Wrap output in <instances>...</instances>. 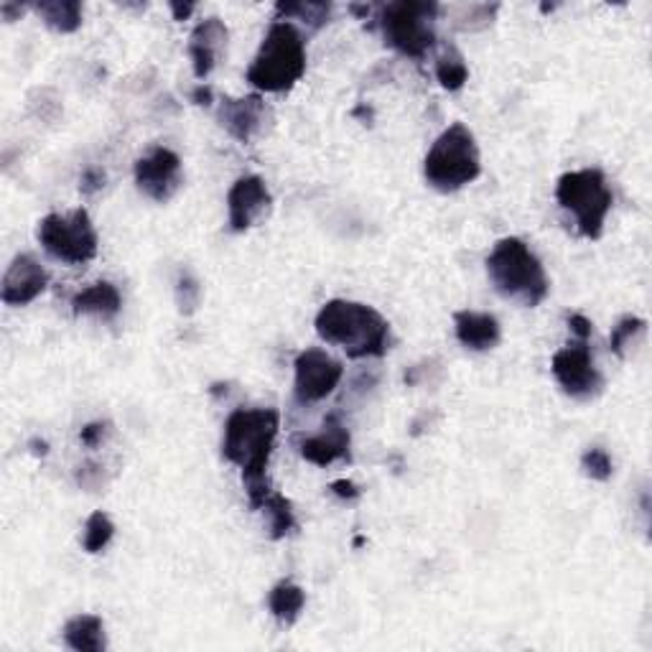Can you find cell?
Here are the masks:
<instances>
[{
  "mask_svg": "<svg viewBox=\"0 0 652 652\" xmlns=\"http://www.w3.org/2000/svg\"><path fill=\"white\" fill-rule=\"evenodd\" d=\"M314 326L326 345L341 347L352 360L383 357L391 349V324L377 308L360 301H326Z\"/></svg>",
  "mask_w": 652,
  "mask_h": 652,
  "instance_id": "obj_2",
  "label": "cell"
},
{
  "mask_svg": "<svg viewBox=\"0 0 652 652\" xmlns=\"http://www.w3.org/2000/svg\"><path fill=\"white\" fill-rule=\"evenodd\" d=\"M349 446H352L349 429L339 421L337 414H329L324 418L319 433L301 439L299 454L304 456L306 462L316 464V467H329V464L337 459H347Z\"/></svg>",
  "mask_w": 652,
  "mask_h": 652,
  "instance_id": "obj_15",
  "label": "cell"
},
{
  "mask_svg": "<svg viewBox=\"0 0 652 652\" xmlns=\"http://www.w3.org/2000/svg\"><path fill=\"white\" fill-rule=\"evenodd\" d=\"M566 322H569V329L579 341H586L592 337V322H589L584 314H569V319Z\"/></svg>",
  "mask_w": 652,
  "mask_h": 652,
  "instance_id": "obj_31",
  "label": "cell"
},
{
  "mask_svg": "<svg viewBox=\"0 0 652 652\" xmlns=\"http://www.w3.org/2000/svg\"><path fill=\"white\" fill-rule=\"evenodd\" d=\"M276 13L281 15V21L301 19L312 28H322L331 15V3H278Z\"/></svg>",
  "mask_w": 652,
  "mask_h": 652,
  "instance_id": "obj_26",
  "label": "cell"
},
{
  "mask_svg": "<svg viewBox=\"0 0 652 652\" xmlns=\"http://www.w3.org/2000/svg\"><path fill=\"white\" fill-rule=\"evenodd\" d=\"M266 510V515L270 520V538L273 540H281L286 535H291L296 531V515H293V504L291 500H286L283 494L278 492H270L268 500L263 502V508Z\"/></svg>",
  "mask_w": 652,
  "mask_h": 652,
  "instance_id": "obj_22",
  "label": "cell"
},
{
  "mask_svg": "<svg viewBox=\"0 0 652 652\" xmlns=\"http://www.w3.org/2000/svg\"><path fill=\"white\" fill-rule=\"evenodd\" d=\"M65 642L67 648L77 652H103L107 650L105 622L97 615H77L65 625Z\"/></svg>",
  "mask_w": 652,
  "mask_h": 652,
  "instance_id": "obj_19",
  "label": "cell"
},
{
  "mask_svg": "<svg viewBox=\"0 0 652 652\" xmlns=\"http://www.w3.org/2000/svg\"><path fill=\"white\" fill-rule=\"evenodd\" d=\"M23 13H26V5H19V3L0 5V15H3V21H15V19H21Z\"/></svg>",
  "mask_w": 652,
  "mask_h": 652,
  "instance_id": "obj_34",
  "label": "cell"
},
{
  "mask_svg": "<svg viewBox=\"0 0 652 652\" xmlns=\"http://www.w3.org/2000/svg\"><path fill=\"white\" fill-rule=\"evenodd\" d=\"M228 26L220 19H214V15L197 23V28L189 36V57L197 80H207L214 72L217 61H220L224 49H228Z\"/></svg>",
  "mask_w": 652,
  "mask_h": 652,
  "instance_id": "obj_16",
  "label": "cell"
},
{
  "mask_svg": "<svg viewBox=\"0 0 652 652\" xmlns=\"http://www.w3.org/2000/svg\"><path fill=\"white\" fill-rule=\"evenodd\" d=\"M123 296L118 286L110 281H97L90 289H84L72 299V312L77 316H97V319L110 322L120 314Z\"/></svg>",
  "mask_w": 652,
  "mask_h": 652,
  "instance_id": "obj_18",
  "label": "cell"
},
{
  "mask_svg": "<svg viewBox=\"0 0 652 652\" xmlns=\"http://www.w3.org/2000/svg\"><path fill=\"white\" fill-rule=\"evenodd\" d=\"M306 74V42L304 34L291 21H273L263 36L255 54L247 82L260 92H289Z\"/></svg>",
  "mask_w": 652,
  "mask_h": 652,
  "instance_id": "obj_4",
  "label": "cell"
},
{
  "mask_svg": "<svg viewBox=\"0 0 652 652\" xmlns=\"http://www.w3.org/2000/svg\"><path fill=\"white\" fill-rule=\"evenodd\" d=\"M581 469L594 482H609L612 475H615V462H612V456L602 446H592L581 456Z\"/></svg>",
  "mask_w": 652,
  "mask_h": 652,
  "instance_id": "obj_27",
  "label": "cell"
},
{
  "mask_svg": "<svg viewBox=\"0 0 652 652\" xmlns=\"http://www.w3.org/2000/svg\"><path fill=\"white\" fill-rule=\"evenodd\" d=\"M212 88H207V84H199L197 90L191 92V103L194 105H205V107H209L212 105Z\"/></svg>",
  "mask_w": 652,
  "mask_h": 652,
  "instance_id": "obj_33",
  "label": "cell"
},
{
  "mask_svg": "<svg viewBox=\"0 0 652 652\" xmlns=\"http://www.w3.org/2000/svg\"><path fill=\"white\" fill-rule=\"evenodd\" d=\"M556 201L563 212L573 217L579 235L586 240H599L604 222L615 205V194L609 189L607 176L599 168L569 171L558 178Z\"/></svg>",
  "mask_w": 652,
  "mask_h": 652,
  "instance_id": "obj_6",
  "label": "cell"
},
{
  "mask_svg": "<svg viewBox=\"0 0 652 652\" xmlns=\"http://www.w3.org/2000/svg\"><path fill=\"white\" fill-rule=\"evenodd\" d=\"M306 607V592L293 581L283 579L270 589L268 594V609L278 622L283 625H293L301 617V612Z\"/></svg>",
  "mask_w": 652,
  "mask_h": 652,
  "instance_id": "obj_21",
  "label": "cell"
},
{
  "mask_svg": "<svg viewBox=\"0 0 652 652\" xmlns=\"http://www.w3.org/2000/svg\"><path fill=\"white\" fill-rule=\"evenodd\" d=\"M281 414L276 408H237L224 421L222 456L243 471V485L253 510H260L273 492L268 479Z\"/></svg>",
  "mask_w": 652,
  "mask_h": 652,
  "instance_id": "obj_1",
  "label": "cell"
},
{
  "mask_svg": "<svg viewBox=\"0 0 652 652\" xmlns=\"http://www.w3.org/2000/svg\"><path fill=\"white\" fill-rule=\"evenodd\" d=\"M550 372H554L561 391L573 400H594L604 391V375L596 368L586 341L577 339L573 345L558 349L554 362H550Z\"/></svg>",
  "mask_w": 652,
  "mask_h": 652,
  "instance_id": "obj_9",
  "label": "cell"
},
{
  "mask_svg": "<svg viewBox=\"0 0 652 652\" xmlns=\"http://www.w3.org/2000/svg\"><path fill=\"white\" fill-rule=\"evenodd\" d=\"M487 276L502 299L525 308L540 306L550 293L546 268L520 237H502L487 258Z\"/></svg>",
  "mask_w": 652,
  "mask_h": 652,
  "instance_id": "obj_3",
  "label": "cell"
},
{
  "mask_svg": "<svg viewBox=\"0 0 652 652\" xmlns=\"http://www.w3.org/2000/svg\"><path fill=\"white\" fill-rule=\"evenodd\" d=\"M217 120L228 133L240 143H253L273 123V110L266 105L260 95H245V97H224L217 110Z\"/></svg>",
  "mask_w": 652,
  "mask_h": 652,
  "instance_id": "obj_12",
  "label": "cell"
},
{
  "mask_svg": "<svg viewBox=\"0 0 652 652\" xmlns=\"http://www.w3.org/2000/svg\"><path fill=\"white\" fill-rule=\"evenodd\" d=\"M454 331L456 339L471 352H489L502 339V326L497 322V316L482 312H456Z\"/></svg>",
  "mask_w": 652,
  "mask_h": 652,
  "instance_id": "obj_17",
  "label": "cell"
},
{
  "mask_svg": "<svg viewBox=\"0 0 652 652\" xmlns=\"http://www.w3.org/2000/svg\"><path fill=\"white\" fill-rule=\"evenodd\" d=\"M331 492L341 497V500H357L360 497V487L354 482H347V479H337V482H331Z\"/></svg>",
  "mask_w": 652,
  "mask_h": 652,
  "instance_id": "obj_32",
  "label": "cell"
},
{
  "mask_svg": "<svg viewBox=\"0 0 652 652\" xmlns=\"http://www.w3.org/2000/svg\"><path fill=\"white\" fill-rule=\"evenodd\" d=\"M436 3H421V0H398L380 8V28H383L385 44L403 57L423 59L436 44Z\"/></svg>",
  "mask_w": 652,
  "mask_h": 652,
  "instance_id": "obj_7",
  "label": "cell"
},
{
  "mask_svg": "<svg viewBox=\"0 0 652 652\" xmlns=\"http://www.w3.org/2000/svg\"><path fill=\"white\" fill-rule=\"evenodd\" d=\"M136 184L145 197L166 205V201L178 191V186L184 184L182 176V159L171 149L156 145L149 153H143L136 161Z\"/></svg>",
  "mask_w": 652,
  "mask_h": 652,
  "instance_id": "obj_11",
  "label": "cell"
},
{
  "mask_svg": "<svg viewBox=\"0 0 652 652\" xmlns=\"http://www.w3.org/2000/svg\"><path fill=\"white\" fill-rule=\"evenodd\" d=\"M482 174V156L475 133L462 123L446 128L423 159V176L441 194H454Z\"/></svg>",
  "mask_w": 652,
  "mask_h": 652,
  "instance_id": "obj_5",
  "label": "cell"
},
{
  "mask_svg": "<svg viewBox=\"0 0 652 652\" xmlns=\"http://www.w3.org/2000/svg\"><path fill=\"white\" fill-rule=\"evenodd\" d=\"M110 436V423H103V421H95V423H88L82 429V433H80V439H82V444L84 446H90V449H95V446H100L103 444V441Z\"/></svg>",
  "mask_w": 652,
  "mask_h": 652,
  "instance_id": "obj_29",
  "label": "cell"
},
{
  "mask_svg": "<svg viewBox=\"0 0 652 652\" xmlns=\"http://www.w3.org/2000/svg\"><path fill=\"white\" fill-rule=\"evenodd\" d=\"M341 377H345V364L319 347L304 349L293 362V393L304 406L329 398Z\"/></svg>",
  "mask_w": 652,
  "mask_h": 652,
  "instance_id": "obj_10",
  "label": "cell"
},
{
  "mask_svg": "<svg viewBox=\"0 0 652 652\" xmlns=\"http://www.w3.org/2000/svg\"><path fill=\"white\" fill-rule=\"evenodd\" d=\"M171 11H174V15H176V21H184V19H186V15H191V11H194V5H191V3H186V5L171 3Z\"/></svg>",
  "mask_w": 652,
  "mask_h": 652,
  "instance_id": "obj_35",
  "label": "cell"
},
{
  "mask_svg": "<svg viewBox=\"0 0 652 652\" xmlns=\"http://www.w3.org/2000/svg\"><path fill=\"white\" fill-rule=\"evenodd\" d=\"M105 186V171L103 168H88L80 178V189L82 194H88V197H92V194H97L100 189Z\"/></svg>",
  "mask_w": 652,
  "mask_h": 652,
  "instance_id": "obj_30",
  "label": "cell"
},
{
  "mask_svg": "<svg viewBox=\"0 0 652 652\" xmlns=\"http://www.w3.org/2000/svg\"><path fill=\"white\" fill-rule=\"evenodd\" d=\"M34 11L57 34H74L84 19V8L77 0H42L34 5Z\"/></svg>",
  "mask_w": 652,
  "mask_h": 652,
  "instance_id": "obj_20",
  "label": "cell"
},
{
  "mask_svg": "<svg viewBox=\"0 0 652 652\" xmlns=\"http://www.w3.org/2000/svg\"><path fill=\"white\" fill-rule=\"evenodd\" d=\"M38 243L54 260L67 266H82L95 260L100 240L88 209H74L69 214H46L36 230Z\"/></svg>",
  "mask_w": 652,
  "mask_h": 652,
  "instance_id": "obj_8",
  "label": "cell"
},
{
  "mask_svg": "<svg viewBox=\"0 0 652 652\" xmlns=\"http://www.w3.org/2000/svg\"><path fill=\"white\" fill-rule=\"evenodd\" d=\"M115 535V523L110 520V515L103 510L92 512L88 517V523H84V535H82V546L88 554H103V550L110 546Z\"/></svg>",
  "mask_w": 652,
  "mask_h": 652,
  "instance_id": "obj_23",
  "label": "cell"
},
{
  "mask_svg": "<svg viewBox=\"0 0 652 652\" xmlns=\"http://www.w3.org/2000/svg\"><path fill=\"white\" fill-rule=\"evenodd\" d=\"M436 80L441 82V88L449 92L462 90L469 80V69L464 65V57L456 49H446L441 57L436 59Z\"/></svg>",
  "mask_w": 652,
  "mask_h": 652,
  "instance_id": "obj_24",
  "label": "cell"
},
{
  "mask_svg": "<svg viewBox=\"0 0 652 652\" xmlns=\"http://www.w3.org/2000/svg\"><path fill=\"white\" fill-rule=\"evenodd\" d=\"M273 207L268 184L260 176H240L228 191V222L232 232H247Z\"/></svg>",
  "mask_w": 652,
  "mask_h": 652,
  "instance_id": "obj_13",
  "label": "cell"
},
{
  "mask_svg": "<svg viewBox=\"0 0 652 652\" xmlns=\"http://www.w3.org/2000/svg\"><path fill=\"white\" fill-rule=\"evenodd\" d=\"M46 286H49V270L34 255L21 253L5 270L3 283H0V299L8 306H26L42 296Z\"/></svg>",
  "mask_w": 652,
  "mask_h": 652,
  "instance_id": "obj_14",
  "label": "cell"
},
{
  "mask_svg": "<svg viewBox=\"0 0 652 652\" xmlns=\"http://www.w3.org/2000/svg\"><path fill=\"white\" fill-rule=\"evenodd\" d=\"M201 301V286L197 278H194L189 270H182L176 278V306L178 312H182L184 316H191L194 312H197Z\"/></svg>",
  "mask_w": 652,
  "mask_h": 652,
  "instance_id": "obj_28",
  "label": "cell"
},
{
  "mask_svg": "<svg viewBox=\"0 0 652 652\" xmlns=\"http://www.w3.org/2000/svg\"><path fill=\"white\" fill-rule=\"evenodd\" d=\"M648 334V322L640 319V316H622V319L617 322L615 329H612V337H609V347L612 352L617 357H627V349L632 345H638V341Z\"/></svg>",
  "mask_w": 652,
  "mask_h": 652,
  "instance_id": "obj_25",
  "label": "cell"
}]
</instances>
